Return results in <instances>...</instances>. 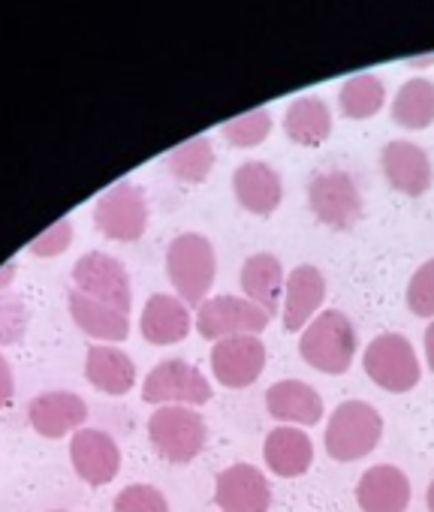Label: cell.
Returning a JSON list of instances; mask_svg holds the SVG:
<instances>
[{
  "mask_svg": "<svg viewBox=\"0 0 434 512\" xmlns=\"http://www.w3.org/2000/svg\"><path fill=\"white\" fill-rule=\"evenodd\" d=\"M359 350L356 326L344 311H320L299 332V356L308 368L338 377L347 374Z\"/></svg>",
  "mask_w": 434,
  "mask_h": 512,
  "instance_id": "6da1fadb",
  "label": "cell"
},
{
  "mask_svg": "<svg viewBox=\"0 0 434 512\" xmlns=\"http://www.w3.org/2000/svg\"><path fill=\"white\" fill-rule=\"evenodd\" d=\"M166 275L178 299L190 305H202L214 287L217 256L214 244L199 232H181L169 241L166 250Z\"/></svg>",
  "mask_w": 434,
  "mask_h": 512,
  "instance_id": "7a4b0ae2",
  "label": "cell"
},
{
  "mask_svg": "<svg viewBox=\"0 0 434 512\" xmlns=\"http://www.w3.org/2000/svg\"><path fill=\"white\" fill-rule=\"evenodd\" d=\"M380 437H383V416L377 413V407L350 398L329 413L323 443L332 461L350 464L371 455L380 446Z\"/></svg>",
  "mask_w": 434,
  "mask_h": 512,
  "instance_id": "3957f363",
  "label": "cell"
},
{
  "mask_svg": "<svg viewBox=\"0 0 434 512\" xmlns=\"http://www.w3.org/2000/svg\"><path fill=\"white\" fill-rule=\"evenodd\" d=\"M362 368L374 386H380L383 392H392V395L410 392L422 380L419 356H416L413 344L398 332L377 335L362 353Z\"/></svg>",
  "mask_w": 434,
  "mask_h": 512,
  "instance_id": "277c9868",
  "label": "cell"
},
{
  "mask_svg": "<svg viewBox=\"0 0 434 512\" xmlns=\"http://www.w3.org/2000/svg\"><path fill=\"white\" fill-rule=\"evenodd\" d=\"M208 428L196 407L166 404L148 419V440L154 452L169 464H190L205 446Z\"/></svg>",
  "mask_w": 434,
  "mask_h": 512,
  "instance_id": "5b68a950",
  "label": "cell"
},
{
  "mask_svg": "<svg viewBox=\"0 0 434 512\" xmlns=\"http://www.w3.org/2000/svg\"><path fill=\"white\" fill-rule=\"evenodd\" d=\"M308 208L326 229L347 232L362 220L365 199L350 172L326 169L308 181Z\"/></svg>",
  "mask_w": 434,
  "mask_h": 512,
  "instance_id": "8992f818",
  "label": "cell"
},
{
  "mask_svg": "<svg viewBox=\"0 0 434 512\" xmlns=\"http://www.w3.org/2000/svg\"><path fill=\"white\" fill-rule=\"evenodd\" d=\"M272 317L242 296H211L196 311V332L205 341H224L239 335H260Z\"/></svg>",
  "mask_w": 434,
  "mask_h": 512,
  "instance_id": "52a82bcc",
  "label": "cell"
},
{
  "mask_svg": "<svg viewBox=\"0 0 434 512\" xmlns=\"http://www.w3.org/2000/svg\"><path fill=\"white\" fill-rule=\"evenodd\" d=\"M211 383L205 374L184 362V359H166L160 362L142 383V401L145 404H181V407H202L211 401Z\"/></svg>",
  "mask_w": 434,
  "mask_h": 512,
  "instance_id": "ba28073f",
  "label": "cell"
},
{
  "mask_svg": "<svg viewBox=\"0 0 434 512\" xmlns=\"http://www.w3.org/2000/svg\"><path fill=\"white\" fill-rule=\"evenodd\" d=\"M94 226L112 241H139L148 229L145 190L130 181L106 190L94 205Z\"/></svg>",
  "mask_w": 434,
  "mask_h": 512,
  "instance_id": "9c48e42d",
  "label": "cell"
},
{
  "mask_svg": "<svg viewBox=\"0 0 434 512\" xmlns=\"http://www.w3.org/2000/svg\"><path fill=\"white\" fill-rule=\"evenodd\" d=\"M73 284L79 293L130 314V305H133L130 275L115 256H109L103 250H91V253L79 256L73 266Z\"/></svg>",
  "mask_w": 434,
  "mask_h": 512,
  "instance_id": "30bf717a",
  "label": "cell"
},
{
  "mask_svg": "<svg viewBox=\"0 0 434 512\" xmlns=\"http://www.w3.org/2000/svg\"><path fill=\"white\" fill-rule=\"evenodd\" d=\"M266 344L260 341V335H239V338H224L214 341L208 362H211V374L214 380L227 386V389H248L260 380V374L266 371Z\"/></svg>",
  "mask_w": 434,
  "mask_h": 512,
  "instance_id": "8fae6325",
  "label": "cell"
},
{
  "mask_svg": "<svg viewBox=\"0 0 434 512\" xmlns=\"http://www.w3.org/2000/svg\"><path fill=\"white\" fill-rule=\"evenodd\" d=\"M214 503L224 512H269L272 488L260 467L233 464L214 479Z\"/></svg>",
  "mask_w": 434,
  "mask_h": 512,
  "instance_id": "7c38bea8",
  "label": "cell"
},
{
  "mask_svg": "<svg viewBox=\"0 0 434 512\" xmlns=\"http://www.w3.org/2000/svg\"><path fill=\"white\" fill-rule=\"evenodd\" d=\"M380 166H383L389 187L401 196H410V199L425 196L431 181H434V169H431L428 154L407 139L389 142L380 154Z\"/></svg>",
  "mask_w": 434,
  "mask_h": 512,
  "instance_id": "4fadbf2b",
  "label": "cell"
},
{
  "mask_svg": "<svg viewBox=\"0 0 434 512\" xmlns=\"http://www.w3.org/2000/svg\"><path fill=\"white\" fill-rule=\"evenodd\" d=\"M70 461L82 482L88 485H106L121 470V449L118 443L97 428H82L73 434L70 443Z\"/></svg>",
  "mask_w": 434,
  "mask_h": 512,
  "instance_id": "5bb4252c",
  "label": "cell"
},
{
  "mask_svg": "<svg viewBox=\"0 0 434 512\" xmlns=\"http://www.w3.org/2000/svg\"><path fill=\"white\" fill-rule=\"evenodd\" d=\"M410 497V479L395 464H374L356 482V503L362 512H404Z\"/></svg>",
  "mask_w": 434,
  "mask_h": 512,
  "instance_id": "9a60e30c",
  "label": "cell"
},
{
  "mask_svg": "<svg viewBox=\"0 0 434 512\" xmlns=\"http://www.w3.org/2000/svg\"><path fill=\"white\" fill-rule=\"evenodd\" d=\"M266 407H269L272 419H278L281 425H296V428L317 425L326 416L323 395L305 380L272 383V389L266 392Z\"/></svg>",
  "mask_w": 434,
  "mask_h": 512,
  "instance_id": "2e32d148",
  "label": "cell"
},
{
  "mask_svg": "<svg viewBox=\"0 0 434 512\" xmlns=\"http://www.w3.org/2000/svg\"><path fill=\"white\" fill-rule=\"evenodd\" d=\"M326 302V278L317 266H296L287 278L284 290V329L287 332H302L323 308Z\"/></svg>",
  "mask_w": 434,
  "mask_h": 512,
  "instance_id": "e0dca14e",
  "label": "cell"
},
{
  "mask_svg": "<svg viewBox=\"0 0 434 512\" xmlns=\"http://www.w3.org/2000/svg\"><path fill=\"white\" fill-rule=\"evenodd\" d=\"M242 293L248 302H254L257 308H263L269 317H278L281 305H284V290H287V275L284 266L275 253H251L242 275H239Z\"/></svg>",
  "mask_w": 434,
  "mask_h": 512,
  "instance_id": "ac0fdd59",
  "label": "cell"
},
{
  "mask_svg": "<svg viewBox=\"0 0 434 512\" xmlns=\"http://www.w3.org/2000/svg\"><path fill=\"white\" fill-rule=\"evenodd\" d=\"M28 419L40 437L61 440L85 425L88 404L73 392H43L28 404Z\"/></svg>",
  "mask_w": 434,
  "mask_h": 512,
  "instance_id": "d6986e66",
  "label": "cell"
},
{
  "mask_svg": "<svg viewBox=\"0 0 434 512\" xmlns=\"http://www.w3.org/2000/svg\"><path fill=\"white\" fill-rule=\"evenodd\" d=\"M233 193L245 211L257 217H269L278 211L284 199V184H281V175L269 163L251 160L233 172Z\"/></svg>",
  "mask_w": 434,
  "mask_h": 512,
  "instance_id": "ffe728a7",
  "label": "cell"
},
{
  "mask_svg": "<svg viewBox=\"0 0 434 512\" xmlns=\"http://www.w3.org/2000/svg\"><path fill=\"white\" fill-rule=\"evenodd\" d=\"M263 458L266 467L281 476V479H296L305 476L314 464V443L305 434V428L296 425H278L266 434L263 443Z\"/></svg>",
  "mask_w": 434,
  "mask_h": 512,
  "instance_id": "44dd1931",
  "label": "cell"
},
{
  "mask_svg": "<svg viewBox=\"0 0 434 512\" xmlns=\"http://www.w3.org/2000/svg\"><path fill=\"white\" fill-rule=\"evenodd\" d=\"M193 320H190V308L178 299V296H166V293H157L145 302V311H142V320H139V329H142V338L154 347H169V344H178L187 338Z\"/></svg>",
  "mask_w": 434,
  "mask_h": 512,
  "instance_id": "7402d4cb",
  "label": "cell"
},
{
  "mask_svg": "<svg viewBox=\"0 0 434 512\" xmlns=\"http://www.w3.org/2000/svg\"><path fill=\"white\" fill-rule=\"evenodd\" d=\"M85 377L106 395H127L136 386V365L121 347L94 344L85 356Z\"/></svg>",
  "mask_w": 434,
  "mask_h": 512,
  "instance_id": "603a6c76",
  "label": "cell"
},
{
  "mask_svg": "<svg viewBox=\"0 0 434 512\" xmlns=\"http://www.w3.org/2000/svg\"><path fill=\"white\" fill-rule=\"evenodd\" d=\"M67 308H70L73 323L97 341H127V335H130V320L124 311L103 305V302L79 293V290L70 293Z\"/></svg>",
  "mask_w": 434,
  "mask_h": 512,
  "instance_id": "cb8c5ba5",
  "label": "cell"
},
{
  "mask_svg": "<svg viewBox=\"0 0 434 512\" xmlns=\"http://www.w3.org/2000/svg\"><path fill=\"white\" fill-rule=\"evenodd\" d=\"M284 130L296 145L314 148L329 139L332 133V112L320 97H302L287 109Z\"/></svg>",
  "mask_w": 434,
  "mask_h": 512,
  "instance_id": "d4e9b609",
  "label": "cell"
},
{
  "mask_svg": "<svg viewBox=\"0 0 434 512\" xmlns=\"http://www.w3.org/2000/svg\"><path fill=\"white\" fill-rule=\"evenodd\" d=\"M392 118L404 130H425L434 124V85L428 79H410L401 85L392 103Z\"/></svg>",
  "mask_w": 434,
  "mask_h": 512,
  "instance_id": "484cf974",
  "label": "cell"
},
{
  "mask_svg": "<svg viewBox=\"0 0 434 512\" xmlns=\"http://www.w3.org/2000/svg\"><path fill=\"white\" fill-rule=\"evenodd\" d=\"M383 100H386V88L377 76L371 73H362V76H353L344 82L341 94H338V103H341V112L347 118H371L383 109Z\"/></svg>",
  "mask_w": 434,
  "mask_h": 512,
  "instance_id": "4316f807",
  "label": "cell"
},
{
  "mask_svg": "<svg viewBox=\"0 0 434 512\" xmlns=\"http://www.w3.org/2000/svg\"><path fill=\"white\" fill-rule=\"evenodd\" d=\"M214 166V148L205 136H196V139H187L181 142L172 154H169V169L178 181H187V184H199L208 178Z\"/></svg>",
  "mask_w": 434,
  "mask_h": 512,
  "instance_id": "83f0119b",
  "label": "cell"
},
{
  "mask_svg": "<svg viewBox=\"0 0 434 512\" xmlns=\"http://www.w3.org/2000/svg\"><path fill=\"white\" fill-rule=\"evenodd\" d=\"M272 133V115L266 109H254V112H245L233 121L224 124V136L230 145L236 148H254L260 145L266 136Z\"/></svg>",
  "mask_w": 434,
  "mask_h": 512,
  "instance_id": "f1b7e54d",
  "label": "cell"
},
{
  "mask_svg": "<svg viewBox=\"0 0 434 512\" xmlns=\"http://www.w3.org/2000/svg\"><path fill=\"white\" fill-rule=\"evenodd\" d=\"M404 302H407L413 317L434 320V260L422 263L413 272V278L407 284V293H404Z\"/></svg>",
  "mask_w": 434,
  "mask_h": 512,
  "instance_id": "f546056e",
  "label": "cell"
},
{
  "mask_svg": "<svg viewBox=\"0 0 434 512\" xmlns=\"http://www.w3.org/2000/svg\"><path fill=\"white\" fill-rule=\"evenodd\" d=\"M112 512H169V500L160 488L136 482L118 491V497L112 500Z\"/></svg>",
  "mask_w": 434,
  "mask_h": 512,
  "instance_id": "4dcf8cb0",
  "label": "cell"
},
{
  "mask_svg": "<svg viewBox=\"0 0 434 512\" xmlns=\"http://www.w3.org/2000/svg\"><path fill=\"white\" fill-rule=\"evenodd\" d=\"M28 332V308L13 293L0 290V347L22 341Z\"/></svg>",
  "mask_w": 434,
  "mask_h": 512,
  "instance_id": "1f68e13d",
  "label": "cell"
},
{
  "mask_svg": "<svg viewBox=\"0 0 434 512\" xmlns=\"http://www.w3.org/2000/svg\"><path fill=\"white\" fill-rule=\"evenodd\" d=\"M73 244V223L70 220H58L52 229H46L43 235H37L31 241V253L34 256H58Z\"/></svg>",
  "mask_w": 434,
  "mask_h": 512,
  "instance_id": "d6a6232c",
  "label": "cell"
},
{
  "mask_svg": "<svg viewBox=\"0 0 434 512\" xmlns=\"http://www.w3.org/2000/svg\"><path fill=\"white\" fill-rule=\"evenodd\" d=\"M13 392H16V383H13V368H10V362H7L4 356H0V407H7V404H10Z\"/></svg>",
  "mask_w": 434,
  "mask_h": 512,
  "instance_id": "836d02e7",
  "label": "cell"
},
{
  "mask_svg": "<svg viewBox=\"0 0 434 512\" xmlns=\"http://www.w3.org/2000/svg\"><path fill=\"white\" fill-rule=\"evenodd\" d=\"M422 347H425V365H428V368H431V374H434V320L425 326Z\"/></svg>",
  "mask_w": 434,
  "mask_h": 512,
  "instance_id": "e575fe53",
  "label": "cell"
},
{
  "mask_svg": "<svg viewBox=\"0 0 434 512\" xmlns=\"http://www.w3.org/2000/svg\"><path fill=\"white\" fill-rule=\"evenodd\" d=\"M13 275H16V263H7L4 269H0V290H7V284L13 281Z\"/></svg>",
  "mask_w": 434,
  "mask_h": 512,
  "instance_id": "d590c367",
  "label": "cell"
},
{
  "mask_svg": "<svg viewBox=\"0 0 434 512\" xmlns=\"http://www.w3.org/2000/svg\"><path fill=\"white\" fill-rule=\"evenodd\" d=\"M425 506H428V512H434V479H431V485L425 491Z\"/></svg>",
  "mask_w": 434,
  "mask_h": 512,
  "instance_id": "8d00e7d4",
  "label": "cell"
}]
</instances>
